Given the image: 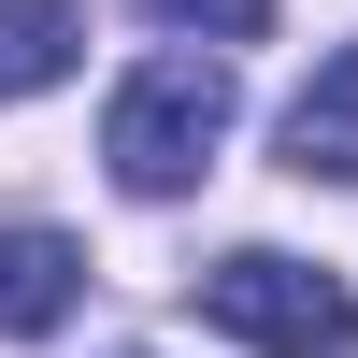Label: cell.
Listing matches in <instances>:
<instances>
[{"mask_svg": "<svg viewBox=\"0 0 358 358\" xmlns=\"http://www.w3.org/2000/svg\"><path fill=\"white\" fill-rule=\"evenodd\" d=\"M215 143H229V57H143L101 115V158L129 201H187L215 172Z\"/></svg>", "mask_w": 358, "mask_h": 358, "instance_id": "cell-1", "label": "cell"}, {"mask_svg": "<svg viewBox=\"0 0 358 358\" xmlns=\"http://www.w3.org/2000/svg\"><path fill=\"white\" fill-rule=\"evenodd\" d=\"M201 315H215L229 344H258V358H344L358 344V287L315 273V258H287V244L215 258V273H201Z\"/></svg>", "mask_w": 358, "mask_h": 358, "instance_id": "cell-2", "label": "cell"}, {"mask_svg": "<svg viewBox=\"0 0 358 358\" xmlns=\"http://www.w3.org/2000/svg\"><path fill=\"white\" fill-rule=\"evenodd\" d=\"M86 301V244L72 229H0V344H43Z\"/></svg>", "mask_w": 358, "mask_h": 358, "instance_id": "cell-3", "label": "cell"}, {"mask_svg": "<svg viewBox=\"0 0 358 358\" xmlns=\"http://www.w3.org/2000/svg\"><path fill=\"white\" fill-rule=\"evenodd\" d=\"M287 172L301 187H358V43L315 57V86L287 101Z\"/></svg>", "mask_w": 358, "mask_h": 358, "instance_id": "cell-4", "label": "cell"}, {"mask_svg": "<svg viewBox=\"0 0 358 358\" xmlns=\"http://www.w3.org/2000/svg\"><path fill=\"white\" fill-rule=\"evenodd\" d=\"M72 57H86V15H72V0H0V101L57 86Z\"/></svg>", "mask_w": 358, "mask_h": 358, "instance_id": "cell-5", "label": "cell"}, {"mask_svg": "<svg viewBox=\"0 0 358 358\" xmlns=\"http://www.w3.org/2000/svg\"><path fill=\"white\" fill-rule=\"evenodd\" d=\"M158 29H187V43H258L273 29V0H143Z\"/></svg>", "mask_w": 358, "mask_h": 358, "instance_id": "cell-6", "label": "cell"}]
</instances>
